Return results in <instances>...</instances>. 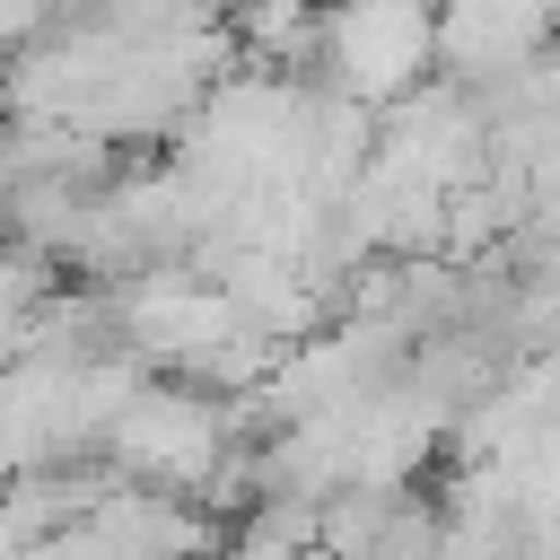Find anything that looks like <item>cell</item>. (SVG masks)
Returning <instances> with one entry per match:
<instances>
[{
  "label": "cell",
  "mask_w": 560,
  "mask_h": 560,
  "mask_svg": "<svg viewBox=\"0 0 560 560\" xmlns=\"http://www.w3.org/2000/svg\"><path fill=\"white\" fill-rule=\"evenodd\" d=\"M438 44V18L429 0H332L324 9V35H315V61L332 70L341 96L359 105H402L420 61Z\"/></svg>",
  "instance_id": "1"
}]
</instances>
